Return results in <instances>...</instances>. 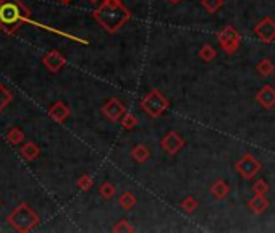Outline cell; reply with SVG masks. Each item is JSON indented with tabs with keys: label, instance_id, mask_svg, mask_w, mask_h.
<instances>
[{
	"label": "cell",
	"instance_id": "cell-8",
	"mask_svg": "<svg viewBox=\"0 0 275 233\" xmlns=\"http://www.w3.org/2000/svg\"><path fill=\"white\" fill-rule=\"evenodd\" d=\"M62 2H68V0H62Z\"/></svg>",
	"mask_w": 275,
	"mask_h": 233
},
{
	"label": "cell",
	"instance_id": "cell-6",
	"mask_svg": "<svg viewBox=\"0 0 275 233\" xmlns=\"http://www.w3.org/2000/svg\"><path fill=\"white\" fill-rule=\"evenodd\" d=\"M25 139V133L20 130V128H12L9 133H7V141L10 144H21V141Z\"/></svg>",
	"mask_w": 275,
	"mask_h": 233
},
{
	"label": "cell",
	"instance_id": "cell-1",
	"mask_svg": "<svg viewBox=\"0 0 275 233\" xmlns=\"http://www.w3.org/2000/svg\"><path fill=\"white\" fill-rule=\"evenodd\" d=\"M28 7L21 0H0V28H4L7 33H15L21 23H36L29 18Z\"/></svg>",
	"mask_w": 275,
	"mask_h": 233
},
{
	"label": "cell",
	"instance_id": "cell-5",
	"mask_svg": "<svg viewBox=\"0 0 275 233\" xmlns=\"http://www.w3.org/2000/svg\"><path fill=\"white\" fill-rule=\"evenodd\" d=\"M68 108L62 104V102H58V104H55L53 105L50 110H49V115L52 116L53 120H57V122H62V120H65L66 116H68Z\"/></svg>",
	"mask_w": 275,
	"mask_h": 233
},
{
	"label": "cell",
	"instance_id": "cell-3",
	"mask_svg": "<svg viewBox=\"0 0 275 233\" xmlns=\"http://www.w3.org/2000/svg\"><path fill=\"white\" fill-rule=\"evenodd\" d=\"M42 64L47 67L50 72H57V70H60L63 67L65 59L60 55L58 52H49L47 55L42 59Z\"/></svg>",
	"mask_w": 275,
	"mask_h": 233
},
{
	"label": "cell",
	"instance_id": "cell-7",
	"mask_svg": "<svg viewBox=\"0 0 275 233\" xmlns=\"http://www.w3.org/2000/svg\"><path fill=\"white\" fill-rule=\"evenodd\" d=\"M12 99H13L12 92L7 89L5 86H2V84H0V112H2L4 108L12 102Z\"/></svg>",
	"mask_w": 275,
	"mask_h": 233
},
{
	"label": "cell",
	"instance_id": "cell-4",
	"mask_svg": "<svg viewBox=\"0 0 275 233\" xmlns=\"http://www.w3.org/2000/svg\"><path fill=\"white\" fill-rule=\"evenodd\" d=\"M39 154H41V149L34 143H26L21 147V155L26 160H34L36 157H39Z\"/></svg>",
	"mask_w": 275,
	"mask_h": 233
},
{
	"label": "cell",
	"instance_id": "cell-2",
	"mask_svg": "<svg viewBox=\"0 0 275 233\" xmlns=\"http://www.w3.org/2000/svg\"><path fill=\"white\" fill-rule=\"evenodd\" d=\"M9 222L13 225L15 230L26 233V231H31L36 225L39 223V217H37V214L26 203H21L9 215Z\"/></svg>",
	"mask_w": 275,
	"mask_h": 233
}]
</instances>
